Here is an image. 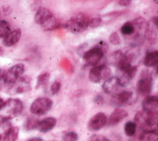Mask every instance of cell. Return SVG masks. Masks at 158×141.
<instances>
[{"instance_id":"cell-1","label":"cell","mask_w":158,"mask_h":141,"mask_svg":"<svg viewBox=\"0 0 158 141\" xmlns=\"http://www.w3.org/2000/svg\"><path fill=\"white\" fill-rule=\"evenodd\" d=\"M108 49L109 45L101 40L89 49L86 50L82 55L85 65L87 66H97Z\"/></svg>"},{"instance_id":"cell-2","label":"cell","mask_w":158,"mask_h":141,"mask_svg":"<svg viewBox=\"0 0 158 141\" xmlns=\"http://www.w3.org/2000/svg\"><path fill=\"white\" fill-rule=\"evenodd\" d=\"M23 109V104L18 98H10L4 102L0 109V118L3 120H10L20 115Z\"/></svg>"},{"instance_id":"cell-3","label":"cell","mask_w":158,"mask_h":141,"mask_svg":"<svg viewBox=\"0 0 158 141\" xmlns=\"http://www.w3.org/2000/svg\"><path fill=\"white\" fill-rule=\"evenodd\" d=\"M90 19L84 13H78L72 17L64 24V27L73 33H79L85 30L89 25Z\"/></svg>"},{"instance_id":"cell-4","label":"cell","mask_w":158,"mask_h":141,"mask_svg":"<svg viewBox=\"0 0 158 141\" xmlns=\"http://www.w3.org/2000/svg\"><path fill=\"white\" fill-rule=\"evenodd\" d=\"M134 121L136 126L144 130V131L153 130V127L157 125V113L139 112L135 115Z\"/></svg>"},{"instance_id":"cell-5","label":"cell","mask_w":158,"mask_h":141,"mask_svg":"<svg viewBox=\"0 0 158 141\" xmlns=\"http://www.w3.org/2000/svg\"><path fill=\"white\" fill-rule=\"evenodd\" d=\"M53 107L52 100L47 97H40L31 104L30 112L35 115L41 116L47 113Z\"/></svg>"},{"instance_id":"cell-6","label":"cell","mask_w":158,"mask_h":141,"mask_svg":"<svg viewBox=\"0 0 158 141\" xmlns=\"http://www.w3.org/2000/svg\"><path fill=\"white\" fill-rule=\"evenodd\" d=\"M7 93L10 95H16L28 91L31 89V79L27 76L19 77L15 82L8 85Z\"/></svg>"},{"instance_id":"cell-7","label":"cell","mask_w":158,"mask_h":141,"mask_svg":"<svg viewBox=\"0 0 158 141\" xmlns=\"http://www.w3.org/2000/svg\"><path fill=\"white\" fill-rule=\"evenodd\" d=\"M152 89V78L148 70L143 71L141 74V78L137 83V91L142 96H148Z\"/></svg>"},{"instance_id":"cell-8","label":"cell","mask_w":158,"mask_h":141,"mask_svg":"<svg viewBox=\"0 0 158 141\" xmlns=\"http://www.w3.org/2000/svg\"><path fill=\"white\" fill-rule=\"evenodd\" d=\"M111 69L106 65L94 66L89 72V78L92 83H98L110 77Z\"/></svg>"},{"instance_id":"cell-9","label":"cell","mask_w":158,"mask_h":141,"mask_svg":"<svg viewBox=\"0 0 158 141\" xmlns=\"http://www.w3.org/2000/svg\"><path fill=\"white\" fill-rule=\"evenodd\" d=\"M137 73V67L135 66H127L118 68V74L116 76L122 87L129 85Z\"/></svg>"},{"instance_id":"cell-10","label":"cell","mask_w":158,"mask_h":141,"mask_svg":"<svg viewBox=\"0 0 158 141\" xmlns=\"http://www.w3.org/2000/svg\"><path fill=\"white\" fill-rule=\"evenodd\" d=\"M107 117L103 112L97 113L89 120L87 128L90 132H95L102 129L107 124Z\"/></svg>"},{"instance_id":"cell-11","label":"cell","mask_w":158,"mask_h":141,"mask_svg":"<svg viewBox=\"0 0 158 141\" xmlns=\"http://www.w3.org/2000/svg\"><path fill=\"white\" fill-rule=\"evenodd\" d=\"M25 71V66L23 64H18L10 68L6 73H5V84L10 85L19 77H22Z\"/></svg>"},{"instance_id":"cell-12","label":"cell","mask_w":158,"mask_h":141,"mask_svg":"<svg viewBox=\"0 0 158 141\" xmlns=\"http://www.w3.org/2000/svg\"><path fill=\"white\" fill-rule=\"evenodd\" d=\"M157 17H153L148 22L145 27L144 37L149 43L154 44L157 42Z\"/></svg>"},{"instance_id":"cell-13","label":"cell","mask_w":158,"mask_h":141,"mask_svg":"<svg viewBox=\"0 0 158 141\" xmlns=\"http://www.w3.org/2000/svg\"><path fill=\"white\" fill-rule=\"evenodd\" d=\"M102 87L107 94L112 96L121 91V90L123 88L116 76L108 78L104 82Z\"/></svg>"},{"instance_id":"cell-14","label":"cell","mask_w":158,"mask_h":141,"mask_svg":"<svg viewBox=\"0 0 158 141\" xmlns=\"http://www.w3.org/2000/svg\"><path fill=\"white\" fill-rule=\"evenodd\" d=\"M143 111L149 113H157L158 98L156 96H146L142 103Z\"/></svg>"},{"instance_id":"cell-15","label":"cell","mask_w":158,"mask_h":141,"mask_svg":"<svg viewBox=\"0 0 158 141\" xmlns=\"http://www.w3.org/2000/svg\"><path fill=\"white\" fill-rule=\"evenodd\" d=\"M132 92L131 91H121L113 96L111 104L114 107H121L127 104L132 97Z\"/></svg>"},{"instance_id":"cell-16","label":"cell","mask_w":158,"mask_h":141,"mask_svg":"<svg viewBox=\"0 0 158 141\" xmlns=\"http://www.w3.org/2000/svg\"><path fill=\"white\" fill-rule=\"evenodd\" d=\"M127 115L128 113L126 110L121 108H116L110 114L107 123L109 126H115L119 124L123 119L127 117Z\"/></svg>"},{"instance_id":"cell-17","label":"cell","mask_w":158,"mask_h":141,"mask_svg":"<svg viewBox=\"0 0 158 141\" xmlns=\"http://www.w3.org/2000/svg\"><path fill=\"white\" fill-rule=\"evenodd\" d=\"M53 16L52 12L46 8L40 7L38 9L35 16V21L37 24L43 25Z\"/></svg>"},{"instance_id":"cell-18","label":"cell","mask_w":158,"mask_h":141,"mask_svg":"<svg viewBox=\"0 0 158 141\" xmlns=\"http://www.w3.org/2000/svg\"><path fill=\"white\" fill-rule=\"evenodd\" d=\"M56 124V119L54 117H47L39 122L38 130L42 133H47L52 130Z\"/></svg>"},{"instance_id":"cell-19","label":"cell","mask_w":158,"mask_h":141,"mask_svg":"<svg viewBox=\"0 0 158 141\" xmlns=\"http://www.w3.org/2000/svg\"><path fill=\"white\" fill-rule=\"evenodd\" d=\"M21 35L22 32L20 29L15 30L3 38V44L6 47H11L18 42L21 38Z\"/></svg>"},{"instance_id":"cell-20","label":"cell","mask_w":158,"mask_h":141,"mask_svg":"<svg viewBox=\"0 0 158 141\" xmlns=\"http://www.w3.org/2000/svg\"><path fill=\"white\" fill-rule=\"evenodd\" d=\"M158 63V52L157 51L148 52L144 57V65L146 67H154Z\"/></svg>"},{"instance_id":"cell-21","label":"cell","mask_w":158,"mask_h":141,"mask_svg":"<svg viewBox=\"0 0 158 141\" xmlns=\"http://www.w3.org/2000/svg\"><path fill=\"white\" fill-rule=\"evenodd\" d=\"M40 122L39 119L35 116L28 117L23 124V129L26 131H31L37 129Z\"/></svg>"},{"instance_id":"cell-22","label":"cell","mask_w":158,"mask_h":141,"mask_svg":"<svg viewBox=\"0 0 158 141\" xmlns=\"http://www.w3.org/2000/svg\"><path fill=\"white\" fill-rule=\"evenodd\" d=\"M139 141H158V134L156 129L144 131L139 137Z\"/></svg>"},{"instance_id":"cell-23","label":"cell","mask_w":158,"mask_h":141,"mask_svg":"<svg viewBox=\"0 0 158 141\" xmlns=\"http://www.w3.org/2000/svg\"><path fill=\"white\" fill-rule=\"evenodd\" d=\"M60 24L58 20L54 17L53 16L50 18L48 21H47L45 24L42 25V28L45 30H53L60 27Z\"/></svg>"},{"instance_id":"cell-24","label":"cell","mask_w":158,"mask_h":141,"mask_svg":"<svg viewBox=\"0 0 158 141\" xmlns=\"http://www.w3.org/2000/svg\"><path fill=\"white\" fill-rule=\"evenodd\" d=\"M50 75L48 73H45L39 75L37 77V82L36 85V88L38 89L40 88H45L48 85Z\"/></svg>"},{"instance_id":"cell-25","label":"cell","mask_w":158,"mask_h":141,"mask_svg":"<svg viewBox=\"0 0 158 141\" xmlns=\"http://www.w3.org/2000/svg\"><path fill=\"white\" fill-rule=\"evenodd\" d=\"M19 134V127H12L7 132L2 141H15Z\"/></svg>"},{"instance_id":"cell-26","label":"cell","mask_w":158,"mask_h":141,"mask_svg":"<svg viewBox=\"0 0 158 141\" xmlns=\"http://www.w3.org/2000/svg\"><path fill=\"white\" fill-rule=\"evenodd\" d=\"M12 127L11 123L8 120H2L0 121V141L3 140L7 132Z\"/></svg>"},{"instance_id":"cell-27","label":"cell","mask_w":158,"mask_h":141,"mask_svg":"<svg viewBox=\"0 0 158 141\" xmlns=\"http://www.w3.org/2000/svg\"><path fill=\"white\" fill-rule=\"evenodd\" d=\"M11 32L10 24L3 20H0V38L5 37Z\"/></svg>"},{"instance_id":"cell-28","label":"cell","mask_w":158,"mask_h":141,"mask_svg":"<svg viewBox=\"0 0 158 141\" xmlns=\"http://www.w3.org/2000/svg\"><path fill=\"white\" fill-rule=\"evenodd\" d=\"M137 126L132 121H129L124 126V131L127 136L132 137L135 135L136 132Z\"/></svg>"},{"instance_id":"cell-29","label":"cell","mask_w":158,"mask_h":141,"mask_svg":"<svg viewBox=\"0 0 158 141\" xmlns=\"http://www.w3.org/2000/svg\"><path fill=\"white\" fill-rule=\"evenodd\" d=\"M135 30V27H134L132 23L130 22L125 23L121 29V32L122 34L127 36L132 35L134 33Z\"/></svg>"},{"instance_id":"cell-30","label":"cell","mask_w":158,"mask_h":141,"mask_svg":"<svg viewBox=\"0 0 158 141\" xmlns=\"http://www.w3.org/2000/svg\"><path fill=\"white\" fill-rule=\"evenodd\" d=\"M134 27H135V29H138V30H142L144 27L145 28L146 25V20L142 17L138 18L133 20V22H132Z\"/></svg>"},{"instance_id":"cell-31","label":"cell","mask_w":158,"mask_h":141,"mask_svg":"<svg viewBox=\"0 0 158 141\" xmlns=\"http://www.w3.org/2000/svg\"><path fill=\"white\" fill-rule=\"evenodd\" d=\"M78 134L73 132L70 131L66 132L62 137V141H78Z\"/></svg>"},{"instance_id":"cell-32","label":"cell","mask_w":158,"mask_h":141,"mask_svg":"<svg viewBox=\"0 0 158 141\" xmlns=\"http://www.w3.org/2000/svg\"><path fill=\"white\" fill-rule=\"evenodd\" d=\"M109 42L115 46L119 45L121 43V39L117 32L112 33L109 37Z\"/></svg>"},{"instance_id":"cell-33","label":"cell","mask_w":158,"mask_h":141,"mask_svg":"<svg viewBox=\"0 0 158 141\" xmlns=\"http://www.w3.org/2000/svg\"><path fill=\"white\" fill-rule=\"evenodd\" d=\"M61 88V83L58 81H55V82L52 84L50 87V92L52 95L56 94Z\"/></svg>"},{"instance_id":"cell-34","label":"cell","mask_w":158,"mask_h":141,"mask_svg":"<svg viewBox=\"0 0 158 141\" xmlns=\"http://www.w3.org/2000/svg\"><path fill=\"white\" fill-rule=\"evenodd\" d=\"M102 23V19L100 18H94L92 20H90L89 22V26H90L92 28H95L98 27V25H100Z\"/></svg>"},{"instance_id":"cell-35","label":"cell","mask_w":158,"mask_h":141,"mask_svg":"<svg viewBox=\"0 0 158 141\" xmlns=\"http://www.w3.org/2000/svg\"><path fill=\"white\" fill-rule=\"evenodd\" d=\"M88 141H110L106 137L101 135H92Z\"/></svg>"},{"instance_id":"cell-36","label":"cell","mask_w":158,"mask_h":141,"mask_svg":"<svg viewBox=\"0 0 158 141\" xmlns=\"http://www.w3.org/2000/svg\"><path fill=\"white\" fill-rule=\"evenodd\" d=\"M5 72L0 69V91L2 90L3 86L5 85Z\"/></svg>"},{"instance_id":"cell-37","label":"cell","mask_w":158,"mask_h":141,"mask_svg":"<svg viewBox=\"0 0 158 141\" xmlns=\"http://www.w3.org/2000/svg\"><path fill=\"white\" fill-rule=\"evenodd\" d=\"M94 102L98 105H102L104 103V98L101 95H97L94 98Z\"/></svg>"},{"instance_id":"cell-38","label":"cell","mask_w":158,"mask_h":141,"mask_svg":"<svg viewBox=\"0 0 158 141\" xmlns=\"http://www.w3.org/2000/svg\"><path fill=\"white\" fill-rule=\"evenodd\" d=\"M131 2L130 0H121V1L118 2V3L121 6L123 7H127L131 4Z\"/></svg>"},{"instance_id":"cell-39","label":"cell","mask_w":158,"mask_h":141,"mask_svg":"<svg viewBox=\"0 0 158 141\" xmlns=\"http://www.w3.org/2000/svg\"><path fill=\"white\" fill-rule=\"evenodd\" d=\"M27 141H43V139L41 137H33L31 138L29 140H28Z\"/></svg>"},{"instance_id":"cell-40","label":"cell","mask_w":158,"mask_h":141,"mask_svg":"<svg viewBox=\"0 0 158 141\" xmlns=\"http://www.w3.org/2000/svg\"><path fill=\"white\" fill-rule=\"evenodd\" d=\"M3 104H4V100L2 98H0V109H1L2 107H3Z\"/></svg>"},{"instance_id":"cell-41","label":"cell","mask_w":158,"mask_h":141,"mask_svg":"<svg viewBox=\"0 0 158 141\" xmlns=\"http://www.w3.org/2000/svg\"><path fill=\"white\" fill-rule=\"evenodd\" d=\"M3 54H4V51H3V49L2 47H0V56L3 55Z\"/></svg>"}]
</instances>
